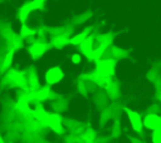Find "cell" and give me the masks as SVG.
Returning a JSON list of instances; mask_svg holds the SVG:
<instances>
[{
    "label": "cell",
    "instance_id": "6da1fadb",
    "mask_svg": "<svg viewBox=\"0 0 161 143\" xmlns=\"http://www.w3.org/2000/svg\"><path fill=\"white\" fill-rule=\"evenodd\" d=\"M45 82L47 84L49 85H53V84H57L59 83L62 79H63V72L60 68L58 66H52L49 68L47 72H45Z\"/></svg>",
    "mask_w": 161,
    "mask_h": 143
},
{
    "label": "cell",
    "instance_id": "7a4b0ae2",
    "mask_svg": "<svg viewBox=\"0 0 161 143\" xmlns=\"http://www.w3.org/2000/svg\"><path fill=\"white\" fill-rule=\"evenodd\" d=\"M113 69H114V61L111 59H104V60H99L97 63V73L101 74L102 77H108L113 74Z\"/></svg>",
    "mask_w": 161,
    "mask_h": 143
},
{
    "label": "cell",
    "instance_id": "3957f363",
    "mask_svg": "<svg viewBox=\"0 0 161 143\" xmlns=\"http://www.w3.org/2000/svg\"><path fill=\"white\" fill-rule=\"evenodd\" d=\"M143 127L151 130L161 129V117L158 114H147L143 119Z\"/></svg>",
    "mask_w": 161,
    "mask_h": 143
},
{
    "label": "cell",
    "instance_id": "277c9868",
    "mask_svg": "<svg viewBox=\"0 0 161 143\" xmlns=\"http://www.w3.org/2000/svg\"><path fill=\"white\" fill-rule=\"evenodd\" d=\"M125 110H127L128 119H130V123H131L133 130L141 132L142 128H143V120H142V118L140 117V114L136 113V112H133V110H128V109H126V108H125Z\"/></svg>",
    "mask_w": 161,
    "mask_h": 143
},
{
    "label": "cell",
    "instance_id": "5b68a950",
    "mask_svg": "<svg viewBox=\"0 0 161 143\" xmlns=\"http://www.w3.org/2000/svg\"><path fill=\"white\" fill-rule=\"evenodd\" d=\"M43 3H44V0H33V1L28 3V4H25L20 9V19L24 20L30 11H33L34 9H40L43 6Z\"/></svg>",
    "mask_w": 161,
    "mask_h": 143
},
{
    "label": "cell",
    "instance_id": "8992f818",
    "mask_svg": "<svg viewBox=\"0 0 161 143\" xmlns=\"http://www.w3.org/2000/svg\"><path fill=\"white\" fill-rule=\"evenodd\" d=\"M80 45H82L80 48H82L83 54H84L87 58L93 59V53H94V50H93V38L89 35L88 38L84 39V41H83Z\"/></svg>",
    "mask_w": 161,
    "mask_h": 143
},
{
    "label": "cell",
    "instance_id": "52a82bcc",
    "mask_svg": "<svg viewBox=\"0 0 161 143\" xmlns=\"http://www.w3.org/2000/svg\"><path fill=\"white\" fill-rule=\"evenodd\" d=\"M48 127H50L53 130H55L57 133L62 132V119L59 114H49V119H48Z\"/></svg>",
    "mask_w": 161,
    "mask_h": 143
},
{
    "label": "cell",
    "instance_id": "ba28073f",
    "mask_svg": "<svg viewBox=\"0 0 161 143\" xmlns=\"http://www.w3.org/2000/svg\"><path fill=\"white\" fill-rule=\"evenodd\" d=\"M45 49H47V46H45L44 44L36 43V44H34V45L30 48V53L33 54V58H34V59H38V58H40V56L43 55V53L45 51Z\"/></svg>",
    "mask_w": 161,
    "mask_h": 143
},
{
    "label": "cell",
    "instance_id": "9c48e42d",
    "mask_svg": "<svg viewBox=\"0 0 161 143\" xmlns=\"http://www.w3.org/2000/svg\"><path fill=\"white\" fill-rule=\"evenodd\" d=\"M88 31H89V29L83 30L82 33H79V34H77L75 36H73V38L70 39V44H73V45H79V44H82V43L84 41V39L88 36Z\"/></svg>",
    "mask_w": 161,
    "mask_h": 143
},
{
    "label": "cell",
    "instance_id": "30bf717a",
    "mask_svg": "<svg viewBox=\"0 0 161 143\" xmlns=\"http://www.w3.org/2000/svg\"><path fill=\"white\" fill-rule=\"evenodd\" d=\"M49 94H50L49 88L48 87H43V88H40L35 93V99H38V100H45V99H48Z\"/></svg>",
    "mask_w": 161,
    "mask_h": 143
},
{
    "label": "cell",
    "instance_id": "8fae6325",
    "mask_svg": "<svg viewBox=\"0 0 161 143\" xmlns=\"http://www.w3.org/2000/svg\"><path fill=\"white\" fill-rule=\"evenodd\" d=\"M34 113V115H35V118L36 119H39L42 123H44V124H48V119H49V113H47V112H44L43 109H36L35 112H33Z\"/></svg>",
    "mask_w": 161,
    "mask_h": 143
},
{
    "label": "cell",
    "instance_id": "7c38bea8",
    "mask_svg": "<svg viewBox=\"0 0 161 143\" xmlns=\"http://www.w3.org/2000/svg\"><path fill=\"white\" fill-rule=\"evenodd\" d=\"M29 100H30V95H28V97L20 99V102H19V104H18V107H19L24 113H31V112H33V110L29 108Z\"/></svg>",
    "mask_w": 161,
    "mask_h": 143
},
{
    "label": "cell",
    "instance_id": "4fadbf2b",
    "mask_svg": "<svg viewBox=\"0 0 161 143\" xmlns=\"http://www.w3.org/2000/svg\"><path fill=\"white\" fill-rule=\"evenodd\" d=\"M152 142H153V143H161V129H156V130H153V134H152Z\"/></svg>",
    "mask_w": 161,
    "mask_h": 143
},
{
    "label": "cell",
    "instance_id": "5bb4252c",
    "mask_svg": "<svg viewBox=\"0 0 161 143\" xmlns=\"http://www.w3.org/2000/svg\"><path fill=\"white\" fill-rule=\"evenodd\" d=\"M35 34V31L34 30H30L28 26H25V25H23L21 26V35L23 36H31V35H34Z\"/></svg>",
    "mask_w": 161,
    "mask_h": 143
},
{
    "label": "cell",
    "instance_id": "9a60e30c",
    "mask_svg": "<svg viewBox=\"0 0 161 143\" xmlns=\"http://www.w3.org/2000/svg\"><path fill=\"white\" fill-rule=\"evenodd\" d=\"M104 49H106V45H101L98 49H96V50H94V53H93V59H96V60H97V59L102 55V53L104 51Z\"/></svg>",
    "mask_w": 161,
    "mask_h": 143
},
{
    "label": "cell",
    "instance_id": "2e32d148",
    "mask_svg": "<svg viewBox=\"0 0 161 143\" xmlns=\"http://www.w3.org/2000/svg\"><path fill=\"white\" fill-rule=\"evenodd\" d=\"M72 61L75 63V64H79L80 63V55L79 54H73L72 55Z\"/></svg>",
    "mask_w": 161,
    "mask_h": 143
}]
</instances>
